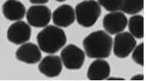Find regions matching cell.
Returning a JSON list of instances; mask_svg holds the SVG:
<instances>
[{
	"mask_svg": "<svg viewBox=\"0 0 146 81\" xmlns=\"http://www.w3.org/2000/svg\"><path fill=\"white\" fill-rule=\"evenodd\" d=\"M52 18V11L45 5H33L29 8L26 13V20L29 25L42 28L47 26Z\"/></svg>",
	"mask_w": 146,
	"mask_h": 81,
	"instance_id": "cell-5",
	"label": "cell"
},
{
	"mask_svg": "<svg viewBox=\"0 0 146 81\" xmlns=\"http://www.w3.org/2000/svg\"><path fill=\"white\" fill-rule=\"evenodd\" d=\"M52 21L58 27H68L76 19L75 11L69 4H63L57 8L52 15Z\"/></svg>",
	"mask_w": 146,
	"mask_h": 81,
	"instance_id": "cell-11",
	"label": "cell"
},
{
	"mask_svg": "<svg viewBox=\"0 0 146 81\" xmlns=\"http://www.w3.org/2000/svg\"><path fill=\"white\" fill-rule=\"evenodd\" d=\"M144 9V0H122L121 11L127 15L139 13Z\"/></svg>",
	"mask_w": 146,
	"mask_h": 81,
	"instance_id": "cell-15",
	"label": "cell"
},
{
	"mask_svg": "<svg viewBox=\"0 0 146 81\" xmlns=\"http://www.w3.org/2000/svg\"><path fill=\"white\" fill-rule=\"evenodd\" d=\"M61 59L64 67L69 70H76L82 68L85 53L74 44H68L61 52Z\"/></svg>",
	"mask_w": 146,
	"mask_h": 81,
	"instance_id": "cell-4",
	"label": "cell"
},
{
	"mask_svg": "<svg viewBox=\"0 0 146 81\" xmlns=\"http://www.w3.org/2000/svg\"><path fill=\"white\" fill-rule=\"evenodd\" d=\"M132 80H144V75L143 74H137L133 77L131 78Z\"/></svg>",
	"mask_w": 146,
	"mask_h": 81,
	"instance_id": "cell-19",
	"label": "cell"
},
{
	"mask_svg": "<svg viewBox=\"0 0 146 81\" xmlns=\"http://www.w3.org/2000/svg\"><path fill=\"white\" fill-rule=\"evenodd\" d=\"M106 80H124L123 78H115V77H111V78H107Z\"/></svg>",
	"mask_w": 146,
	"mask_h": 81,
	"instance_id": "cell-20",
	"label": "cell"
},
{
	"mask_svg": "<svg viewBox=\"0 0 146 81\" xmlns=\"http://www.w3.org/2000/svg\"><path fill=\"white\" fill-rule=\"evenodd\" d=\"M3 14L9 20H21L25 15L24 4L18 0H7L3 5Z\"/></svg>",
	"mask_w": 146,
	"mask_h": 81,
	"instance_id": "cell-13",
	"label": "cell"
},
{
	"mask_svg": "<svg viewBox=\"0 0 146 81\" xmlns=\"http://www.w3.org/2000/svg\"><path fill=\"white\" fill-rule=\"evenodd\" d=\"M113 40L104 31L90 33L83 40L85 54L90 58H106L112 49Z\"/></svg>",
	"mask_w": 146,
	"mask_h": 81,
	"instance_id": "cell-1",
	"label": "cell"
},
{
	"mask_svg": "<svg viewBox=\"0 0 146 81\" xmlns=\"http://www.w3.org/2000/svg\"><path fill=\"white\" fill-rule=\"evenodd\" d=\"M31 36V29L28 24L24 21H17L12 24L8 30L7 37L10 42L20 45L30 40Z\"/></svg>",
	"mask_w": 146,
	"mask_h": 81,
	"instance_id": "cell-7",
	"label": "cell"
},
{
	"mask_svg": "<svg viewBox=\"0 0 146 81\" xmlns=\"http://www.w3.org/2000/svg\"><path fill=\"white\" fill-rule=\"evenodd\" d=\"M111 73L110 64L102 58H97L89 67L87 71V78L90 80H106Z\"/></svg>",
	"mask_w": 146,
	"mask_h": 81,
	"instance_id": "cell-12",
	"label": "cell"
},
{
	"mask_svg": "<svg viewBox=\"0 0 146 81\" xmlns=\"http://www.w3.org/2000/svg\"><path fill=\"white\" fill-rule=\"evenodd\" d=\"M15 57L21 62L29 64H34L41 61V49L34 43L25 42L17 49L15 52Z\"/></svg>",
	"mask_w": 146,
	"mask_h": 81,
	"instance_id": "cell-9",
	"label": "cell"
},
{
	"mask_svg": "<svg viewBox=\"0 0 146 81\" xmlns=\"http://www.w3.org/2000/svg\"><path fill=\"white\" fill-rule=\"evenodd\" d=\"M128 30L130 34L138 39L144 37V17L139 15H134L128 20Z\"/></svg>",
	"mask_w": 146,
	"mask_h": 81,
	"instance_id": "cell-14",
	"label": "cell"
},
{
	"mask_svg": "<svg viewBox=\"0 0 146 81\" xmlns=\"http://www.w3.org/2000/svg\"><path fill=\"white\" fill-rule=\"evenodd\" d=\"M36 40L42 52L54 54L65 46L67 37L61 28L55 25H47L37 34Z\"/></svg>",
	"mask_w": 146,
	"mask_h": 81,
	"instance_id": "cell-2",
	"label": "cell"
},
{
	"mask_svg": "<svg viewBox=\"0 0 146 81\" xmlns=\"http://www.w3.org/2000/svg\"><path fill=\"white\" fill-rule=\"evenodd\" d=\"M56 1H58V2H63V1H65V0H56Z\"/></svg>",
	"mask_w": 146,
	"mask_h": 81,
	"instance_id": "cell-21",
	"label": "cell"
},
{
	"mask_svg": "<svg viewBox=\"0 0 146 81\" xmlns=\"http://www.w3.org/2000/svg\"><path fill=\"white\" fill-rule=\"evenodd\" d=\"M127 25V19L123 12H111L105 15L103 27L106 32L111 35L123 32Z\"/></svg>",
	"mask_w": 146,
	"mask_h": 81,
	"instance_id": "cell-8",
	"label": "cell"
},
{
	"mask_svg": "<svg viewBox=\"0 0 146 81\" xmlns=\"http://www.w3.org/2000/svg\"><path fill=\"white\" fill-rule=\"evenodd\" d=\"M39 71L42 74L49 78L58 76L63 69L62 59L56 55H49L45 57L38 66Z\"/></svg>",
	"mask_w": 146,
	"mask_h": 81,
	"instance_id": "cell-10",
	"label": "cell"
},
{
	"mask_svg": "<svg viewBox=\"0 0 146 81\" xmlns=\"http://www.w3.org/2000/svg\"><path fill=\"white\" fill-rule=\"evenodd\" d=\"M74 11L78 24L85 28H90L93 26L99 19L102 9L98 2L87 0L78 3Z\"/></svg>",
	"mask_w": 146,
	"mask_h": 81,
	"instance_id": "cell-3",
	"label": "cell"
},
{
	"mask_svg": "<svg viewBox=\"0 0 146 81\" xmlns=\"http://www.w3.org/2000/svg\"><path fill=\"white\" fill-rule=\"evenodd\" d=\"M132 58L137 64L144 67V42L139 44L133 50Z\"/></svg>",
	"mask_w": 146,
	"mask_h": 81,
	"instance_id": "cell-17",
	"label": "cell"
},
{
	"mask_svg": "<svg viewBox=\"0 0 146 81\" xmlns=\"http://www.w3.org/2000/svg\"><path fill=\"white\" fill-rule=\"evenodd\" d=\"M98 3L102 6L106 10L115 12L120 9L122 0H98Z\"/></svg>",
	"mask_w": 146,
	"mask_h": 81,
	"instance_id": "cell-16",
	"label": "cell"
},
{
	"mask_svg": "<svg viewBox=\"0 0 146 81\" xmlns=\"http://www.w3.org/2000/svg\"><path fill=\"white\" fill-rule=\"evenodd\" d=\"M136 40L128 32H120L114 38L113 52L119 58L128 57L136 46Z\"/></svg>",
	"mask_w": 146,
	"mask_h": 81,
	"instance_id": "cell-6",
	"label": "cell"
},
{
	"mask_svg": "<svg viewBox=\"0 0 146 81\" xmlns=\"http://www.w3.org/2000/svg\"><path fill=\"white\" fill-rule=\"evenodd\" d=\"M29 1L33 4H43V3H46L49 0H29Z\"/></svg>",
	"mask_w": 146,
	"mask_h": 81,
	"instance_id": "cell-18",
	"label": "cell"
}]
</instances>
